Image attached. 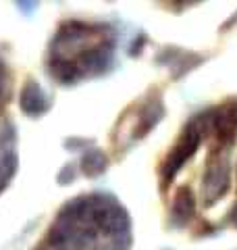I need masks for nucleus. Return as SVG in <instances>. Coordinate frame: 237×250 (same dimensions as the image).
I'll list each match as a JSON object with an SVG mask.
<instances>
[{
  "instance_id": "nucleus-14",
  "label": "nucleus",
  "mask_w": 237,
  "mask_h": 250,
  "mask_svg": "<svg viewBox=\"0 0 237 250\" xmlns=\"http://www.w3.org/2000/svg\"><path fill=\"white\" fill-rule=\"evenodd\" d=\"M227 219H229V223H231L233 228H237V202L231 207V210H229V217Z\"/></svg>"
},
{
  "instance_id": "nucleus-3",
  "label": "nucleus",
  "mask_w": 237,
  "mask_h": 250,
  "mask_svg": "<svg viewBox=\"0 0 237 250\" xmlns=\"http://www.w3.org/2000/svg\"><path fill=\"white\" fill-rule=\"evenodd\" d=\"M50 98L46 96V92L44 88L40 85L34 77H27L25 83H23V88H21V94H19V106H21V111L25 113L27 117H40V115H44V113H48V108H50Z\"/></svg>"
},
{
  "instance_id": "nucleus-8",
  "label": "nucleus",
  "mask_w": 237,
  "mask_h": 250,
  "mask_svg": "<svg viewBox=\"0 0 237 250\" xmlns=\"http://www.w3.org/2000/svg\"><path fill=\"white\" fill-rule=\"evenodd\" d=\"M17 167H19V161H17V152L15 150H4L0 154V194L13 182L15 173H17Z\"/></svg>"
},
{
  "instance_id": "nucleus-16",
  "label": "nucleus",
  "mask_w": 237,
  "mask_h": 250,
  "mask_svg": "<svg viewBox=\"0 0 237 250\" xmlns=\"http://www.w3.org/2000/svg\"><path fill=\"white\" fill-rule=\"evenodd\" d=\"M2 77H4V75H2V69H0V82H2Z\"/></svg>"
},
{
  "instance_id": "nucleus-11",
  "label": "nucleus",
  "mask_w": 237,
  "mask_h": 250,
  "mask_svg": "<svg viewBox=\"0 0 237 250\" xmlns=\"http://www.w3.org/2000/svg\"><path fill=\"white\" fill-rule=\"evenodd\" d=\"M34 250H69V248H67L65 244H59V242L50 240V238H44Z\"/></svg>"
},
{
  "instance_id": "nucleus-13",
  "label": "nucleus",
  "mask_w": 237,
  "mask_h": 250,
  "mask_svg": "<svg viewBox=\"0 0 237 250\" xmlns=\"http://www.w3.org/2000/svg\"><path fill=\"white\" fill-rule=\"evenodd\" d=\"M71 142H75V144H65L67 150H79V148H83V146H90L92 140H85V138H69Z\"/></svg>"
},
{
  "instance_id": "nucleus-12",
  "label": "nucleus",
  "mask_w": 237,
  "mask_h": 250,
  "mask_svg": "<svg viewBox=\"0 0 237 250\" xmlns=\"http://www.w3.org/2000/svg\"><path fill=\"white\" fill-rule=\"evenodd\" d=\"M146 42H148V36H144V34H141V36H138L136 38V40H133V44L129 46V54H131V57H138V54H139V50L141 48H144V46H146Z\"/></svg>"
},
{
  "instance_id": "nucleus-5",
  "label": "nucleus",
  "mask_w": 237,
  "mask_h": 250,
  "mask_svg": "<svg viewBox=\"0 0 237 250\" xmlns=\"http://www.w3.org/2000/svg\"><path fill=\"white\" fill-rule=\"evenodd\" d=\"M164 117V103L162 98H148L146 104H144V111H141L139 119L136 123V129H133V140H141L146 138L150 131H152L156 127V123L160 121Z\"/></svg>"
},
{
  "instance_id": "nucleus-9",
  "label": "nucleus",
  "mask_w": 237,
  "mask_h": 250,
  "mask_svg": "<svg viewBox=\"0 0 237 250\" xmlns=\"http://www.w3.org/2000/svg\"><path fill=\"white\" fill-rule=\"evenodd\" d=\"M204 62V57L202 54H194V52H181L179 59L171 65V77L173 80H181L183 75H187L192 69L200 67Z\"/></svg>"
},
{
  "instance_id": "nucleus-2",
  "label": "nucleus",
  "mask_w": 237,
  "mask_h": 250,
  "mask_svg": "<svg viewBox=\"0 0 237 250\" xmlns=\"http://www.w3.org/2000/svg\"><path fill=\"white\" fill-rule=\"evenodd\" d=\"M229 163L215 156L212 163H208L206 175L202 182V196H204V207H210L218 202L229 190Z\"/></svg>"
},
{
  "instance_id": "nucleus-6",
  "label": "nucleus",
  "mask_w": 237,
  "mask_h": 250,
  "mask_svg": "<svg viewBox=\"0 0 237 250\" xmlns=\"http://www.w3.org/2000/svg\"><path fill=\"white\" fill-rule=\"evenodd\" d=\"M108 169V156L100 148H88L79 159V171L85 177H100Z\"/></svg>"
},
{
  "instance_id": "nucleus-15",
  "label": "nucleus",
  "mask_w": 237,
  "mask_h": 250,
  "mask_svg": "<svg viewBox=\"0 0 237 250\" xmlns=\"http://www.w3.org/2000/svg\"><path fill=\"white\" fill-rule=\"evenodd\" d=\"M2 106H4V98H2V94H0V113H2Z\"/></svg>"
},
{
  "instance_id": "nucleus-7",
  "label": "nucleus",
  "mask_w": 237,
  "mask_h": 250,
  "mask_svg": "<svg viewBox=\"0 0 237 250\" xmlns=\"http://www.w3.org/2000/svg\"><path fill=\"white\" fill-rule=\"evenodd\" d=\"M48 67H50L52 77L59 83H75L77 80L83 77L81 69L77 67V62L73 59H67V57H52Z\"/></svg>"
},
{
  "instance_id": "nucleus-10",
  "label": "nucleus",
  "mask_w": 237,
  "mask_h": 250,
  "mask_svg": "<svg viewBox=\"0 0 237 250\" xmlns=\"http://www.w3.org/2000/svg\"><path fill=\"white\" fill-rule=\"evenodd\" d=\"M75 175H77V167L73 165V163H69V165H65V167L59 171L57 184H60V186H69V184L75 179Z\"/></svg>"
},
{
  "instance_id": "nucleus-1",
  "label": "nucleus",
  "mask_w": 237,
  "mask_h": 250,
  "mask_svg": "<svg viewBox=\"0 0 237 250\" xmlns=\"http://www.w3.org/2000/svg\"><path fill=\"white\" fill-rule=\"evenodd\" d=\"M200 140H202V131L198 129V125L192 119L185 125L183 134L179 136L177 144L169 150L167 159H164V163H162V182H164V186H169L173 182V177L177 175V171L185 165V161L192 154H196L198 146H200Z\"/></svg>"
},
{
  "instance_id": "nucleus-4",
  "label": "nucleus",
  "mask_w": 237,
  "mask_h": 250,
  "mask_svg": "<svg viewBox=\"0 0 237 250\" xmlns=\"http://www.w3.org/2000/svg\"><path fill=\"white\" fill-rule=\"evenodd\" d=\"M196 215V198L189 186H179L173 196L171 207V221L177 223V228H183Z\"/></svg>"
}]
</instances>
